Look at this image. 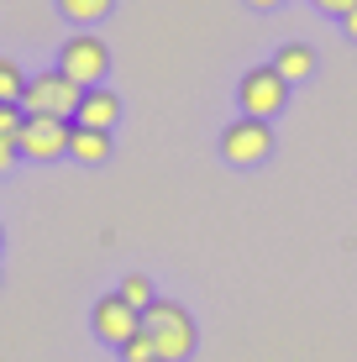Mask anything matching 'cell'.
Instances as JSON below:
<instances>
[{
	"instance_id": "19",
	"label": "cell",
	"mask_w": 357,
	"mask_h": 362,
	"mask_svg": "<svg viewBox=\"0 0 357 362\" xmlns=\"http://www.w3.org/2000/svg\"><path fill=\"white\" fill-rule=\"evenodd\" d=\"M242 6H247V11H279L284 0H242Z\"/></svg>"
},
{
	"instance_id": "9",
	"label": "cell",
	"mask_w": 357,
	"mask_h": 362,
	"mask_svg": "<svg viewBox=\"0 0 357 362\" xmlns=\"http://www.w3.org/2000/svg\"><path fill=\"white\" fill-rule=\"evenodd\" d=\"M110 153H116V136H110V132L74 127V136H69V158H74V163H84V168H100V163H110Z\"/></svg>"
},
{
	"instance_id": "1",
	"label": "cell",
	"mask_w": 357,
	"mask_h": 362,
	"mask_svg": "<svg viewBox=\"0 0 357 362\" xmlns=\"http://www.w3.org/2000/svg\"><path fill=\"white\" fill-rule=\"evenodd\" d=\"M142 331L153 336V346H158L163 362H189L194 346H200V326H194V315L179 299H153V305L142 310Z\"/></svg>"
},
{
	"instance_id": "17",
	"label": "cell",
	"mask_w": 357,
	"mask_h": 362,
	"mask_svg": "<svg viewBox=\"0 0 357 362\" xmlns=\"http://www.w3.org/2000/svg\"><path fill=\"white\" fill-rule=\"evenodd\" d=\"M315 6H321L326 16H336V21H341V16H347V11L357 6V0H315Z\"/></svg>"
},
{
	"instance_id": "16",
	"label": "cell",
	"mask_w": 357,
	"mask_h": 362,
	"mask_svg": "<svg viewBox=\"0 0 357 362\" xmlns=\"http://www.w3.org/2000/svg\"><path fill=\"white\" fill-rule=\"evenodd\" d=\"M16 163H21V147L11 142V136H0V179H6V173L16 168Z\"/></svg>"
},
{
	"instance_id": "8",
	"label": "cell",
	"mask_w": 357,
	"mask_h": 362,
	"mask_svg": "<svg viewBox=\"0 0 357 362\" xmlns=\"http://www.w3.org/2000/svg\"><path fill=\"white\" fill-rule=\"evenodd\" d=\"M121 121V95L95 84V90L79 95V110H74V127H95V132H116Z\"/></svg>"
},
{
	"instance_id": "14",
	"label": "cell",
	"mask_w": 357,
	"mask_h": 362,
	"mask_svg": "<svg viewBox=\"0 0 357 362\" xmlns=\"http://www.w3.org/2000/svg\"><path fill=\"white\" fill-rule=\"evenodd\" d=\"M147 357H158V346H153V336L137 331L127 346H121V362H147Z\"/></svg>"
},
{
	"instance_id": "5",
	"label": "cell",
	"mask_w": 357,
	"mask_h": 362,
	"mask_svg": "<svg viewBox=\"0 0 357 362\" xmlns=\"http://www.w3.org/2000/svg\"><path fill=\"white\" fill-rule=\"evenodd\" d=\"M79 84L69 79V74L47 69V74H32L27 79V95H21V110L27 116H58V121H74V110H79Z\"/></svg>"
},
{
	"instance_id": "2",
	"label": "cell",
	"mask_w": 357,
	"mask_h": 362,
	"mask_svg": "<svg viewBox=\"0 0 357 362\" xmlns=\"http://www.w3.org/2000/svg\"><path fill=\"white\" fill-rule=\"evenodd\" d=\"M58 74H69L79 90H95V84H105L110 74V47L105 37L95 27H74L64 37V47H58Z\"/></svg>"
},
{
	"instance_id": "18",
	"label": "cell",
	"mask_w": 357,
	"mask_h": 362,
	"mask_svg": "<svg viewBox=\"0 0 357 362\" xmlns=\"http://www.w3.org/2000/svg\"><path fill=\"white\" fill-rule=\"evenodd\" d=\"M341 32H347V37H352V42H357V6L347 11V16H341Z\"/></svg>"
},
{
	"instance_id": "11",
	"label": "cell",
	"mask_w": 357,
	"mask_h": 362,
	"mask_svg": "<svg viewBox=\"0 0 357 362\" xmlns=\"http://www.w3.org/2000/svg\"><path fill=\"white\" fill-rule=\"evenodd\" d=\"M58 11H64L74 27H95V21H105L116 11V0H58Z\"/></svg>"
},
{
	"instance_id": "15",
	"label": "cell",
	"mask_w": 357,
	"mask_h": 362,
	"mask_svg": "<svg viewBox=\"0 0 357 362\" xmlns=\"http://www.w3.org/2000/svg\"><path fill=\"white\" fill-rule=\"evenodd\" d=\"M21 121H27V110H21V105H0V136H11V142H16Z\"/></svg>"
},
{
	"instance_id": "10",
	"label": "cell",
	"mask_w": 357,
	"mask_h": 362,
	"mask_svg": "<svg viewBox=\"0 0 357 362\" xmlns=\"http://www.w3.org/2000/svg\"><path fill=\"white\" fill-rule=\"evenodd\" d=\"M274 69L284 74L289 84H305V79L315 74V47H310V42H284V47L274 53Z\"/></svg>"
},
{
	"instance_id": "7",
	"label": "cell",
	"mask_w": 357,
	"mask_h": 362,
	"mask_svg": "<svg viewBox=\"0 0 357 362\" xmlns=\"http://www.w3.org/2000/svg\"><path fill=\"white\" fill-rule=\"evenodd\" d=\"M90 331H95L100 346H116V352H121V346L142 331V310H131L121 294H100L95 310H90Z\"/></svg>"
},
{
	"instance_id": "12",
	"label": "cell",
	"mask_w": 357,
	"mask_h": 362,
	"mask_svg": "<svg viewBox=\"0 0 357 362\" xmlns=\"http://www.w3.org/2000/svg\"><path fill=\"white\" fill-rule=\"evenodd\" d=\"M27 95V74H21L16 58H0V105H21Z\"/></svg>"
},
{
	"instance_id": "21",
	"label": "cell",
	"mask_w": 357,
	"mask_h": 362,
	"mask_svg": "<svg viewBox=\"0 0 357 362\" xmlns=\"http://www.w3.org/2000/svg\"><path fill=\"white\" fill-rule=\"evenodd\" d=\"M147 362H163V357H147Z\"/></svg>"
},
{
	"instance_id": "6",
	"label": "cell",
	"mask_w": 357,
	"mask_h": 362,
	"mask_svg": "<svg viewBox=\"0 0 357 362\" xmlns=\"http://www.w3.org/2000/svg\"><path fill=\"white\" fill-rule=\"evenodd\" d=\"M69 136H74V121L27 116V121H21V132H16L21 163H58V158H69Z\"/></svg>"
},
{
	"instance_id": "3",
	"label": "cell",
	"mask_w": 357,
	"mask_h": 362,
	"mask_svg": "<svg viewBox=\"0 0 357 362\" xmlns=\"http://www.w3.org/2000/svg\"><path fill=\"white\" fill-rule=\"evenodd\" d=\"M289 90H294V84H289L274 64H257V69H247V74L237 79V116H257V121L284 116Z\"/></svg>"
},
{
	"instance_id": "20",
	"label": "cell",
	"mask_w": 357,
	"mask_h": 362,
	"mask_svg": "<svg viewBox=\"0 0 357 362\" xmlns=\"http://www.w3.org/2000/svg\"><path fill=\"white\" fill-rule=\"evenodd\" d=\"M0 247H6V231H0Z\"/></svg>"
},
{
	"instance_id": "13",
	"label": "cell",
	"mask_w": 357,
	"mask_h": 362,
	"mask_svg": "<svg viewBox=\"0 0 357 362\" xmlns=\"http://www.w3.org/2000/svg\"><path fill=\"white\" fill-rule=\"evenodd\" d=\"M116 294L127 299L131 310H147V305L158 299V289H153V279H147V273H127V279L116 284Z\"/></svg>"
},
{
	"instance_id": "4",
	"label": "cell",
	"mask_w": 357,
	"mask_h": 362,
	"mask_svg": "<svg viewBox=\"0 0 357 362\" xmlns=\"http://www.w3.org/2000/svg\"><path fill=\"white\" fill-rule=\"evenodd\" d=\"M221 158L231 168H257L274 158V121H257V116H237L226 132H221Z\"/></svg>"
}]
</instances>
